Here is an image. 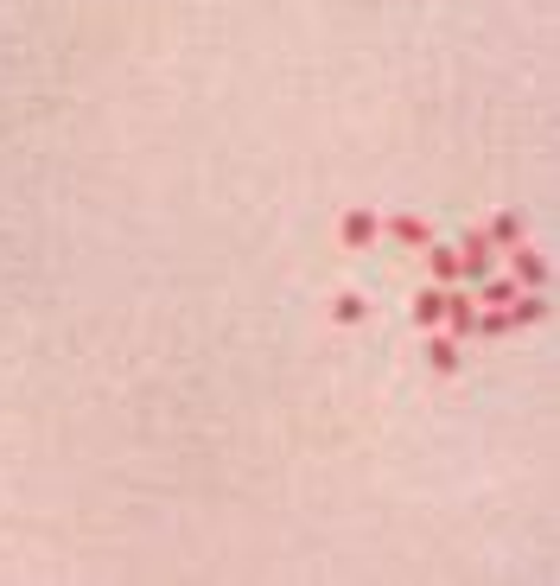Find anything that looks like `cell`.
<instances>
[{"mask_svg": "<svg viewBox=\"0 0 560 586\" xmlns=\"http://www.w3.org/2000/svg\"><path fill=\"white\" fill-rule=\"evenodd\" d=\"M510 281H516V287H548V281H554L548 255L529 249V243H510Z\"/></svg>", "mask_w": 560, "mask_h": 586, "instance_id": "6da1fadb", "label": "cell"}, {"mask_svg": "<svg viewBox=\"0 0 560 586\" xmlns=\"http://www.w3.org/2000/svg\"><path fill=\"white\" fill-rule=\"evenodd\" d=\"M490 249H497V243H490L484 230L465 236V243H459V281H471V287L484 281V274H490Z\"/></svg>", "mask_w": 560, "mask_h": 586, "instance_id": "7a4b0ae2", "label": "cell"}, {"mask_svg": "<svg viewBox=\"0 0 560 586\" xmlns=\"http://www.w3.org/2000/svg\"><path fill=\"white\" fill-rule=\"evenodd\" d=\"M376 236H382V217L376 211H363V204H357V211H344V223H338V243L344 249H370Z\"/></svg>", "mask_w": 560, "mask_h": 586, "instance_id": "3957f363", "label": "cell"}, {"mask_svg": "<svg viewBox=\"0 0 560 586\" xmlns=\"http://www.w3.org/2000/svg\"><path fill=\"white\" fill-rule=\"evenodd\" d=\"M471 319H478V300H471V287L465 293H452L446 287V313H440V332H452V338H471Z\"/></svg>", "mask_w": 560, "mask_h": 586, "instance_id": "277c9868", "label": "cell"}, {"mask_svg": "<svg viewBox=\"0 0 560 586\" xmlns=\"http://www.w3.org/2000/svg\"><path fill=\"white\" fill-rule=\"evenodd\" d=\"M427 364H433V376H452V370L465 364L459 338H452V332H440V325H433V332H427Z\"/></svg>", "mask_w": 560, "mask_h": 586, "instance_id": "5b68a950", "label": "cell"}, {"mask_svg": "<svg viewBox=\"0 0 560 586\" xmlns=\"http://www.w3.org/2000/svg\"><path fill=\"white\" fill-rule=\"evenodd\" d=\"M382 230L395 236V243H414V249H427L433 243V230H427V217H414V211H401V217H389Z\"/></svg>", "mask_w": 560, "mask_h": 586, "instance_id": "8992f818", "label": "cell"}, {"mask_svg": "<svg viewBox=\"0 0 560 586\" xmlns=\"http://www.w3.org/2000/svg\"><path fill=\"white\" fill-rule=\"evenodd\" d=\"M427 268H433V281H440V287H452V281H459V249H452V243H427Z\"/></svg>", "mask_w": 560, "mask_h": 586, "instance_id": "52a82bcc", "label": "cell"}, {"mask_svg": "<svg viewBox=\"0 0 560 586\" xmlns=\"http://www.w3.org/2000/svg\"><path fill=\"white\" fill-rule=\"evenodd\" d=\"M440 313H446V287L414 293V325H420V332H433V325H440Z\"/></svg>", "mask_w": 560, "mask_h": 586, "instance_id": "ba28073f", "label": "cell"}, {"mask_svg": "<svg viewBox=\"0 0 560 586\" xmlns=\"http://www.w3.org/2000/svg\"><path fill=\"white\" fill-rule=\"evenodd\" d=\"M484 236H490V243H503V249H510V243H522V217H516V211H497Z\"/></svg>", "mask_w": 560, "mask_h": 586, "instance_id": "9c48e42d", "label": "cell"}, {"mask_svg": "<svg viewBox=\"0 0 560 586\" xmlns=\"http://www.w3.org/2000/svg\"><path fill=\"white\" fill-rule=\"evenodd\" d=\"M471 332H478V338H503V332H516V325H510V313H503V306H484V313L471 319Z\"/></svg>", "mask_w": 560, "mask_h": 586, "instance_id": "30bf717a", "label": "cell"}, {"mask_svg": "<svg viewBox=\"0 0 560 586\" xmlns=\"http://www.w3.org/2000/svg\"><path fill=\"white\" fill-rule=\"evenodd\" d=\"M363 313H370L363 293H338V300H331V319H338V325H363Z\"/></svg>", "mask_w": 560, "mask_h": 586, "instance_id": "8fae6325", "label": "cell"}]
</instances>
